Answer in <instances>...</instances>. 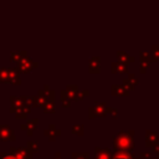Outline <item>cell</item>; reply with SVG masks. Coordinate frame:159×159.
<instances>
[]
</instances>
